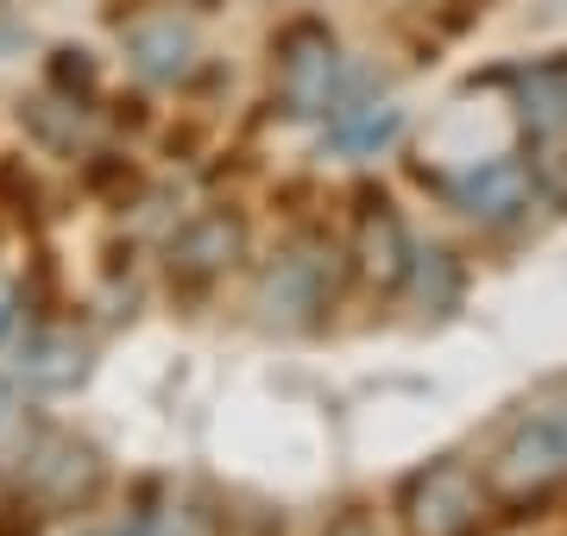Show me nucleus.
Masks as SVG:
<instances>
[{
  "mask_svg": "<svg viewBox=\"0 0 567 536\" xmlns=\"http://www.w3.org/2000/svg\"><path fill=\"white\" fill-rule=\"evenodd\" d=\"M486 512V486L466 474L461 461H435L410 480L404 493V524L410 536H473Z\"/></svg>",
  "mask_w": 567,
  "mask_h": 536,
  "instance_id": "f03ea898",
  "label": "nucleus"
},
{
  "mask_svg": "<svg viewBox=\"0 0 567 536\" xmlns=\"http://www.w3.org/2000/svg\"><path fill=\"white\" fill-rule=\"evenodd\" d=\"M517 102H524V126L536 140H567V63H536L517 76Z\"/></svg>",
  "mask_w": 567,
  "mask_h": 536,
  "instance_id": "1a4fd4ad",
  "label": "nucleus"
},
{
  "mask_svg": "<svg viewBox=\"0 0 567 536\" xmlns=\"http://www.w3.org/2000/svg\"><path fill=\"white\" fill-rule=\"evenodd\" d=\"M416 290L429 297V310H447L454 303V290H461V271L447 252H416Z\"/></svg>",
  "mask_w": 567,
  "mask_h": 536,
  "instance_id": "ddd939ff",
  "label": "nucleus"
},
{
  "mask_svg": "<svg viewBox=\"0 0 567 536\" xmlns=\"http://www.w3.org/2000/svg\"><path fill=\"white\" fill-rule=\"evenodd\" d=\"M328 297H334V252H322V247L278 252L259 278V310H265V322H278V329L316 322V310H328Z\"/></svg>",
  "mask_w": 567,
  "mask_h": 536,
  "instance_id": "7ed1b4c3",
  "label": "nucleus"
},
{
  "mask_svg": "<svg viewBox=\"0 0 567 536\" xmlns=\"http://www.w3.org/2000/svg\"><path fill=\"white\" fill-rule=\"evenodd\" d=\"M328 536H379V530H372L365 517H347V524H334V530H328Z\"/></svg>",
  "mask_w": 567,
  "mask_h": 536,
  "instance_id": "dca6fc26",
  "label": "nucleus"
},
{
  "mask_svg": "<svg viewBox=\"0 0 567 536\" xmlns=\"http://www.w3.org/2000/svg\"><path fill=\"white\" fill-rule=\"evenodd\" d=\"M51 83H58V89H95V63L82 58V51H58V63H51Z\"/></svg>",
  "mask_w": 567,
  "mask_h": 536,
  "instance_id": "4468645a",
  "label": "nucleus"
},
{
  "mask_svg": "<svg viewBox=\"0 0 567 536\" xmlns=\"http://www.w3.org/2000/svg\"><path fill=\"white\" fill-rule=\"evenodd\" d=\"M7 512H13V505H0V536H32V517H20V524H13Z\"/></svg>",
  "mask_w": 567,
  "mask_h": 536,
  "instance_id": "2eb2a0df",
  "label": "nucleus"
},
{
  "mask_svg": "<svg viewBox=\"0 0 567 536\" xmlns=\"http://www.w3.org/2000/svg\"><path fill=\"white\" fill-rule=\"evenodd\" d=\"M404 133V114L391 102H360V107H341L334 121H328V145L341 152V158H372V152H385L391 140Z\"/></svg>",
  "mask_w": 567,
  "mask_h": 536,
  "instance_id": "9d476101",
  "label": "nucleus"
},
{
  "mask_svg": "<svg viewBox=\"0 0 567 536\" xmlns=\"http://www.w3.org/2000/svg\"><path fill=\"white\" fill-rule=\"evenodd\" d=\"M20 372H25V385H39V392H70L89 372V353H82L76 334H32L20 348Z\"/></svg>",
  "mask_w": 567,
  "mask_h": 536,
  "instance_id": "9b49d317",
  "label": "nucleus"
},
{
  "mask_svg": "<svg viewBox=\"0 0 567 536\" xmlns=\"http://www.w3.org/2000/svg\"><path fill=\"white\" fill-rule=\"evenodd\" d=\"M240 247H246V221L240 215H227V208L196 215V221L171 240V278H183V285H208V278H221V271L240 259Z\"/></svg>",
  "mask_w": 567,
  "mask_h": 536,
  "instance_id": "423d86ee",
  "label": "nucleus"
},
{
  "mask_svg": "<svg viewBox=\"0 0 567 536\" xmlns=\"http://www.w3.org/2000/svg\"><path fill=\"white\" fill-rule=\"evenodd\" d=\"M278 95L290 114H322L334 95V39L322 25H297L278 51Z\"/></svg>",
  "mask_w": 567,
  "mask_h": 536,
  "instance_id": "39448f33",
  "label": "nucleus"
},
{
  "mask_svg": "<svg viewBox=\"0 0 567 536\" xmlns=\"http://www.w3.org/2000/svg\"><path fill=\"white\" fill-rule=\"evenodd\" d=\"M126 51H133V63H140L152 83H183L196 70V32L177 13H158V20L133 25L126 32Z\"/></svg>",
  "mask_w": 567,
  "mask_h": 536,
  "instance_id": "0eeeda50",
  "label": "nucleus"
},
{
  "mask_svg": "<svg viewBox=\"0 0 567 536\" xmlns=\"http://www.w3.org/2000/svg\"><path fill=\"white\" fill-rule=\"evenodd\" d=\"M360 259L372 278H385V285H398L404 278V227H398V215H385V203H379V215H365V234H360Z\"/></svg>",
  "mask_w": 567,
  "mask_h": 536,
  "instance_id": "f8f14e48",
  "label": "nucleus"
},
{
  "mask_svg": "<svg viewBox=\"0 0 567 536\" xmlns=\"http://www.w3.org/2000/svg\"><path fill=\"white\" fill-rule=\"evenodd\" d=\"M7 423H13V392L0 385V430H7Z\"/></svg>",
  "mask_w": 567,
  "mask_h": 536,
  "instance_id": "f3484780",
  "label": "nucleus"
},
{
  "mask_svg": "<svg viewBox=\"0 0 567 536\" xmlns=\"http://www.w3.org/2000/svg\"><path fill=\"white\" fill-rule=\"evenodd\" d=\"M25 486L39 498H51V505H82V498H95V486H102V461H95V449L89 442H76V435H58L44 430L32 449H25Z\"/></svg>",
  "mask_w": 567,
  "mask_h": 536,
  "instance_id": "20e7f679",
  "label": "nucleus"
},
{
  "mask_svg": "<svg viewBox=\"0 0 567 536\" xmlns=\"http://www.w3.org/2000/svg\"><path fill=\"white\" fill-rule=\"evenodd\" d=\"M561 480H567V430H561L555 411H543V416H524V423L511 430L505 449L492 454L486 486L498 498H511V505H536V498H548Z\"/></svg>",
  "mask_w": 567,
  "mask_h": 536,
  "instance_id": "f257e3e1",
  "label": "nucleus"
},
{
  "mask_svg": "<svg viewBox=\"0 0 567 536\" xmlns=\"http://www.w3.org/2000/svg\"><path fill=\"white\" fill-rule=\"evenodd\" d=\"M529 177L517 158H492V165H480V171H466L461 177V208L473 215V221H511V215H524V203H529Z\"/></svg>",
  "mask_w": 567,
  "mask_h": 536,
  "instance_id": "6e6552de",
  "label": "nucleus"
}]
</instances>
